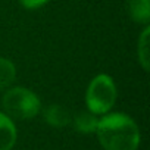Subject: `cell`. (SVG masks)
Wrapping results in <instances>:
<instances>
[{
  "label": "cell",
  "instance_id": "obj_10",
  "mask_svg": "<svg viewBox=\"0 0 150 150\" xmlns=\"http://www.w3.org/2000/svg\"><path fill=\"white\" fill-rule=\"evenodd\" d=\"M50 0H19V3L22 8L28 9V11H35L43 8L44 5H47Z\"/></svg>",
  "mask_w": 150,
  "mask_h": 150
},
{
  "label": "cell",
  "instance_id": "obj_3",
  "mask_svg": "<svg viewBox=\"0 0 150 150\" xmlns=\"http://www.w3.org/2000/svg\"><path fill=\"white\" fill-rule=\"evenodd\" d=\"M118 90L115 81L108 74H99L90 81L86 91L87 110L94 115H106L115 106Z\"/></svg>",
  "mask_w": 150,
  "mask_h": 150
},
{
  "label": "cell",
  "instance_id": "obj_4",
  "mask_svg": "<svg viewBox=\"0 0 150 150\" xmlns=\"http://www.w3.org/2000/svg\"><path fill=\"white\" fill-rule=\"evenodd\" d=\"M44 121L53 128H63L71 124L72 115L71 112L62 105H50L43 112Z\"/></svg>",
  "mask_w": 150,
  "mask_h": 150
},
{
  "label": "cell",
  "instance_id": "obj_6",
  "mask_svg": "<svg viewBox=\"0 0 150 150\" xmlns=\"http://www.w3.org/2000/svg\"><path fill=\"white\" fill-rule=\"evenodd\" d=\"M127 9L131 19L147 25L150 21V0H127Z\"/></svg>",
  "mask_w": 150,
  "mask_h": 150
},
{
  "label": "cell",
  "instance_id": "obj_9",
  "mask_svg": "<svg viewBox=\"0 0 150 150\" xmlns=\"http://www.w3.org/2000/svg\"><path fill=\"white\" fill-rule=\"evenodd\" d=\"M16 80V66L15 63L8 59L0 56V91L8 90Z\"/></svg>",
  "mask_w": 150,
  "mask_h": 150
},
{
  "label": "cell",
  "instance_id": "obj_5",
  "mask_svg": "<svg viewBox=\"0 0 150 150\" xmlns=\"http://www.w3.org/2000/svg\"><path fill=\"white\" fill-rule=\"evenodd\" d=\"M16 127L13 119L5 112H0V150H12L16 143Z\"/></svg>",
  "mask_w": 150,
  "mask_h": 150
},
{
  "label": "cell",
  "instance_id": "obj_1",
  "mask_svg": "<svg viewBox=\"0 0 150 150\" xmlns=\"http://www.w3.org/2000/svg\"><path fill=\"white\" fill-rule=\"evenodd\" d=\"M96 134L105 150H137L141 143L138 125L131 116L121 112L102 115Z\"/></svg>",
  "mask_w": 150,
  "mask_h": 150
},
{
  "label": "cell",
  "instance_id": "obj_2",
  "mask_svg": "<svg viewBox=\"0 0 150 150\" xmlns=\"http://www.w3.org/2000/svg\"><path fill=\"white\" fill-rule=\"evenodd\" d=\"M2 105L5 113L12 119H33L41 112L40 97L27 87H9L3 94Z\"/></svg>",
  "mask_w": 150,
  "mask_h": 150
},
{
  "label": "cell",
  "instance_id": "obj_8",
  "mask_svg": "<svg viewBox=\"0 0 150 150\" xmlns=\"http://www.w3.org/2000/svg\"><path fill=\"white\" fill-rule=\"evenodd\" d=\"M150 27L146 25L137 41V59L144 72L150 69Z\"/></svg>",
  "mask_w": 150,
  "mask_h": 150
},
{
  "label": "cell",
  "instance_id": "obj_7",
  "mask_svg": "<svg viewBox=\"0 0 150 150\" xmlns=\"http://www.w3.org/2000/svg\"><path fill=\"white\" fill-rule=\"evenodd\" d=\"M71 124L81 134H91V132H96V129H97L99 118H97V115L91 113L90 110H83L72 116Z\"/></svg>",
  "mask_w": 150,
  "mask_h": 150
}]
</instances>
